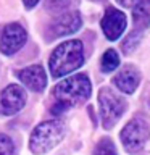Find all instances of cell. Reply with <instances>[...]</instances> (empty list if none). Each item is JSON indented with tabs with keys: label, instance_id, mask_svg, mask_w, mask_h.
Returning <instances> with one entry per match:
<instances>
[{
	"label": "cell",
	"instance_id": "6da1fadb",
	"mask_svg": "<svg viewBox=\"0 0 150 155\" xmlns=\"http://www.w3.org/2000/svg\"><path fill=\"white\" fill-rule=\"evenodd\" d=\"M90 91H92L90 81L84 73L65 78V81L58 82L53 89L55 105H53L52 111L53 113H61L66 108L82 104L90 97Z\"/></svg>",
	"mask_w": 150,
	"mask_h": 155
},
{
	"label": "cell",
	"instance_id": "7a4b0ae2",
	"mask_svg": "<svg viewBox=\"0 0 150 155\" xmlns=\"http://www.w3.org/2000/svg\"><path fill=\"white\" fill-rule=\"evenodd\" d=\"M82 63H84L82 42L77 39L65 41L60 45H57L50 55V60H48L50 74L52 78H63L77 68H81Z\"/></svg>",
	"mask_w": 150,
	"mask_h": 155
},
{
	"label": "cell",
	"instance_id": "3957f363",
	"mask_svg": "<svg viewBox=\"0 0 150 155\" xmlns=\"http://www.w3.org/2000/svg\"><path fill=\"white\" fill-rule=\"evenodd\" d=\"M65 137V126L60 120H48L37 124L29 137V149L34 155H44L55 149Z\"/></svg>",
	"mask_w": 150,
	"mask_h": 155
},
{
	"label": "cell",
	"instance_id": "277c9868",
	"mask_svg": "<svg viewBox=\"0 0 150 155\" xmlns=\"http://www.w3.org/2000/svg\"><path fill=\"white\" fill-rule=\"evenodd\" d=\"M99 102H100V115L103 128L106 129L113 128L115 123L124 113L126 100L110 87H102L99 92Z\"/></svg>",
	"mask_w": 150,
	"mask_h": 155
},
{
	"label": "cell",
	"instance_id": "5b68a950",
	"mask_svg": "<svg viewBox=\"0 0 150 155\" xmlns=\"http://www.w3.org/2000/svg\"><path fill=\"white\" fill-rule=\"evenodd\" d=\"M121 142L128 152L134 153L145 145L150 137V126L142 118H134L121 129Z\"/></svg>",
	"mask_w": 150,
	"mask_h": 155
},
{
	"label": "cell",
	"instance_id": "8992f818",
	"mask_svg": "<svg viewBox=\"0 0 150 155\" xmlns=\"http://www.w3.org/2000/svg\"><path fill=\"white\" fill-rule=\"evenodd\" d=\"M28 34L18 23H10L2 29L0 34V52L3 55H15L26 44Z\"/></svg>",
	"mask_w": 150,
	"mask_h": 155
},
{
	"label": "cell",
	"instance_id": "52a82bcc",
	"mask_svg": "<svg viewBox=\"0 0 150 155\" xmlns=\"http://www.w3.org/2000/svg\"><path fill=\"white\" fill-rule=\"evenodd\" d=\"M26 105V92L21 86L10 84L0 94V111L3 115H16Z\"/></svg>",
	"mask_w": 150,
	"mask_h": 155
},
{
	"label": "cell",
	"instance_id": "ba28073f",
	"mask_svg": "<svg viewBox=\"0 0 150 155\" xmlns=\"http://www.w3.org/2000/svg\"><path fill=\"white\" fill-rule=\"evenodd\" d=\"M126 24H128V19H126V15L119 10H116L115 7H108L106 12L103 15L100 21L102 31H103L105 37L108 41H116V39L121 37V34L124 32Z\"/></svg>",
	"mask_w": 150,
	"mask_h": 155
},
{
	"label": "cell",
	"instance_id": "9c48e42d",
	"mask_svg": "<svg viewBox=\"0 0 150 155\" xmlns=\"http://www.w3.org/2000/svg\"><path fill=\"white\" fill-rule=\"evenodd\" d=\"M82 26V18L79 12H66L57 16L48 26V34L50 37H63V36H70L74 34L76 31H79Z\"/></svg>",
	"mask_w": 150,
	"mask_h": 155
},
{
	"label": "cell",
	"instance_id": "30bf717a",
	"mask_svg": "<svg viewBox=\"0 0 150 155\" xmlns=\"http://www.w3.org/2000/svg\"><path fill=\"white\" fill-rule=\"evenodd\" d=\"M16 74H18V79L28 89H31L34 92H41L47 86V74H45V70L41 65H32V66L23 68Z\"/></svg>",
	"mask_w": 150,
	"mask_h": 155
},
{
	"label": "cell",
	"instance_id": "8fae6325",
	"mask_svg": "<svg viewBox=\"0 0 150 155\" xmlns=\"http://www.w3.org/2000/svg\"><path fill=\"white\" fill-rule=\"evenodd\" d=\"M115 86L118 87L121 92L124 94H132V92L137 89L139 82H140V73L135 66H124L116 73L115 76Z\"/></svg>",
	"mask_w": 150,
	"mask_h": 155
},
{
	"label": "cell",
	"instance_id": "7c38bea8",
	"mask_svg": "<svg viewBox=\"0 0 150 155\" xmlns=\"http://www.w3.org/2000/svg\"><path fill=\"white\" fill-rule=\"evenodd\" d=\"M132 21L135 31H144L150 24V0H139L132 7Z\"/></svg>",
	"mask_w": 150,
	"mask_h": 155
},
{
	"label": "cell",
	"instance_id": "4fadbf2b",
	"mask_svg": "<svg viewBox=\"0 0 150 155\" xmlns=\"http://www.w3.org/2000/svg\"><path fill=\"white\" fill-rule=\"evenodd\" d=\"M100 66H102V71H103V73L115 71L116 68L119 66V55H118V52L113 50V48H108V50L103 53V57H102Z\"/></svg>",
	"mask_w": 150,
	"mask_h": 155
},
{
	"label": "cell",
	"instance_id": "5bb4252c",
	"mask_svg": "<svg viewBox=\"0 0 150 155\" xmlns=\"http://www.w3.org/2000/svg\"><path fill=\"white\" fill-rule=\"evenodd\" d=\"M92 155H118L116 152V147L113 144V140L110 137H103L99 140V144L95 145L94 149V153Z\"/></svg>",
	"mask_w": 150,
	"mask_h": 155
},
{
	"label": "cell",
	"instance_id": "9a60e30c",
	"mask_svg": "<svg viewBox=\"0 0 150 155\" xmlns=\"http://www.w3.org/2000/svg\"><path fill=\"white\" fill-rule=\"evenodd\" d=\"M142 41V31H132L123 42V52L131 53L135 47L139 45V42Z\"/></svg>",
	"mask_w": 150,
	"mask_h": 155
},
{
	"label": "cell",
	"instance_id": "2e32d148",
	"mask_svg": "<svg viewBox=\"0 0 150 155\" xmlns=\"http://www.w3.org/2000/svg\"><path fill=\"white\" fill-rule=\"evenodd\" d=\"M15 144L7 134H0V155H13Z\"/></svg>",
	"mask_w": 150,
	"mask_h": 155
},
{
	"label": "cell",
	"instance_id": "e0dca14e",
	"mask_svg": "<svg viewBox=\"0 0 150 155\" xmlns=\"http://www.w3.org/2000/svg\"><path fill=\"white\" fill-rule=\"evenodd\" d=\"M73 2H74V0H47L45 7H47V10L58 12V10H65V8H68Z\"/></svg>",
	"mask_w": 150,
	"mask_h": 155
},
{
	"label": "cell",
	"instance_id": "ac0fdd59",
	"mask_svg": "<svg viewBox=\"0 0 150 155\" xmlns=\"http://www.w3.org/2000/svg\"><path fill=\"white\" fill-rule=\"evenodd\" d=\"M137 2L139 0H118V3L123 5V7H134Z\"/></svg>",
	"mask_w": 150,
	"mask_h": 155
},
{
	"label": "cell",
	"instance_id": "d6986e66",
	"mask_svg": "<svg viewBox=\"0 0 150 155\" xmlns=\"http://www.w3.org/2000/svg\"><path fill=\"white\" fill-rule=\"evenodd\" d=\"M39 2H41V0H23V3L26 8H34Z\"/></svg>",
	"mask_w": 150,
	"mask_h": 155
},
{
	"label": "cell",
	"instance_id": "ffe728a7",
	"mask_svg": "<svg viewBox=\"0 0 150 155\" xmlns=\"http://www.w3.org/2000/svg\"><path fill=\"white\" fill-rule=\"evenodd\" d=\"M95 2H100V0H95Z\"/></svg>",
	"mask_w": 150,
	"mask_h": 155
}]
</instances>
